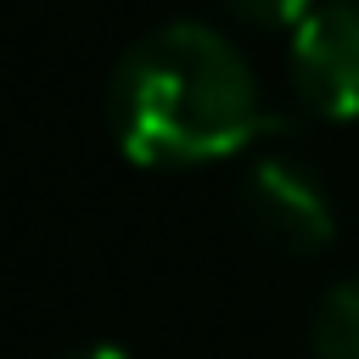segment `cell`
Wrapping results in <instances>:
<instances>
[{"mask_svg":"<svg viewBox=\"0 0 359 359\" xmlns=\"http://www.w3.org/2000/svg\"><path fill=\"white\" fill-rule=\"evenodd\" d=\"M107 118L123 157L151 168L208 163L258 129L252 62L208 22H163L140 34L107 84Z\"/></svg>","mask_w":359,"mask_h":359,"instance_id":"cell-1","label":"cell"},{"mask_svg":"<svg viewBox=\"0 0 359 359\" xmlns=\"http://www.w3.org/2000/svg\"><path fill=\"white\" fill-rule=\"evenodd\" d=\"M292 84L320 118H359V6L325 0L292 28Z\"/></svg>","mask_w":359,"mask_h":359,"instance_id":"cell-2","label":"cell"},{"mask_svg":"<svg viewBox=\"0 0 359 359\" xmlns=\"http://www.w3.org/2000/svg\"><path fill=\"white\" fill-rule=\"evenodd\" d=\"M241 213H247V224H252L264 241H275L280 252H320V247L331 241V230H337V213H331L325 185H320L309 168L286 163V157H269V163H258V168L247 174V185H241Z\"/></svg>","mask_w":359,"mask_h":359,"instance_id":"cell-3","label":"cell"},{"mask_svg":"<svg viewBox=\"0 0 359 359\" xmlns=\"http://www.w3.org/2000/svg\"><path fill=\"white\" fill-rule=\"evenodd\" d=\"M314 353L320 359H359V275L337 280L314 309Z\"/></svg>","mask_w":359,"mask_h":359,"instance_id":"cell-4","label":"cell"},{"mask_svg":"<svg viewBox=\"0 0 359 359\" xmlns=\"http://www.w3.org/2000/svg\"><path fill=\"white\" fill-rule=\"evenodd\" d=\"M230 11H241L247 22H264V28H275V22H303L309 11H314V0H224Z\"/></svg>","mask_w":359,"mask_h":359,"instance_id":"cell-5","label":"cell"},{"mask_svg":"<svg viewBox=\"0 0 359 359\" xmlns=\"http://www.w3.org/2000/svg\"><path fill=\"white\" fill-rule=\"evenodd\" d=\"M79 359H129L123 348H90V353H79Z\"/></svg>","mask_w":359,"mask_h":359,"instance_id":"cell-6","label":"cell"}]
</instances>
